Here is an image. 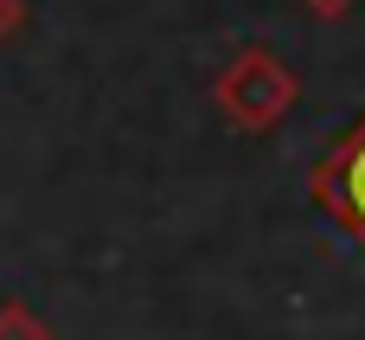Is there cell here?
<instances>
[{
    "mask_svg": "<svg viewBox=\"0 0 365 340\" xmlns=\"http://www.w3.org/2000/svg\"><path fill=\"white\" fill-rule=\"evenodd\" d=\"M295 96H302L295 71H289L276 51H263V45L237 51V58L225 64V77L212 84V103L225 109V122H231L237 135H263V129H276V122L295 109Z\"/></svg>",
    "mask_w": 365,
    "mask_h": 340,
    "instance_id": "obj_1",
    "label": "cell"
},
{
    "mask_svg": "<svg viewBox=\"0 0 365 340\" xmlns=\"http://www.w3.org/2000/svg\"><path fill=\"white\" fill-rule=\"evenodd\" d=\"M308 193L321 199V212H327L353 244H365V109L346 122V135H334V148L314 161Z\"/></svg>",
    "mask_w": 365,
    "mask_h": 340,
    "instance_id": "obj_2",
    "label": "cell"
},
{
    "mask_svg": "<svg viewBox=\"0 0 365 340\" xmlns=\"http://www.w3.org/2000/svg\"><path fill=\"white\" fill-rule=\"evenodd\" d=\"M0 340H51V328H45L26 302H6V309H0Z\"/></svg>",
    "mask_w": 365,
    "mask_h": 340,
    "instance_id": "obj_3",
    "label": "cell"
},
{
    "mask_svg": "<svg viewBox=\"0 0 365 340\" xmlns=\"http://www.w3.org/2000/svg\"><path fill=\"white\" fill-rule=\"evenodd\" d=\"M302 6H308V13H321V19H346L359 0H302Z\"/></svg>",
    "mask_w": 365,
    "mask_h": 340,
    "instance_id": "obj_4",
    "label": "cell"
},
{
    "mask_svg": "<svg viewBox=\"0 0 365 340\" xmlns=\"http://www.w3.org/2000/svg\"><path fill=\"white\" fill-rule=\"evenodd\" d=\"M19 19H26V0H0V39H13Z\"/></svg>",
    "mask_w": 365,
    "mask_h": 340,
    "instance_id": "obj_5",
    "label": "cell"
}]
</instances>
